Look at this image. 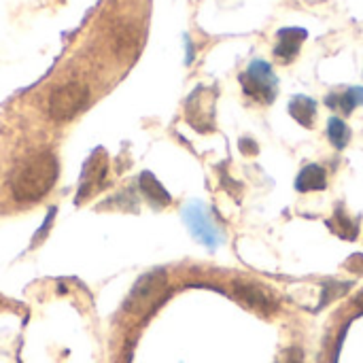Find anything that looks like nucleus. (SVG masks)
Masks as SVG:
<instances>
[{"mask_svg": "<svg viewBox=\"0 0 363 363\" xmlns=\"http://www.w3.org/2000/svg\"><path fill=\"white\" fill-rule=\"evenodd\" d=\"M57 160L51 151L30 155L11 179V194L17 202H36L51 191L57 181Z\"/></svg>", "mask_w": 363, "mask_h": 363, "instance_id": "obj_1", "label": "nucleus"}, {"mask_svg": "<svg viewBox=\"0 0 363 363\" xmlns=\"http://www.w3.org/2000/svg\"><path fill=\"white\" fill-rule=\"evenodd\" d=\"M166 287H168V281H166V272L164 270L147 272L132 287V291H130L123 308L130 315L145 317V315H149L162 302V298L166 294Z\"/></svg>", "mask_w": 363, "mask_h": 363, "instance_id": "obj_2", "label": "nucleus"}, {"mask_svg": "<svg viewBox=\"0 0 363 363\" xmlns=\"http://www.w3.org/2000/svg\"><path fill=\"white\" fill-rule=\"evenodd\" d=\"M240 85L249 98L264 104H270L279 91V79L272 66L264 60H253L249 64V68L240 74Z\"/></svg>", "mask_w": 363, "mask_h": 363, "instance_id": "obj_3", "label": "nucleus"}, {"mask_svg": "<svg viewBox=\"0 0 363 363\" xmlns=\"http://www.w3.org/2000/svg\"><path fill=\"white\" fill-rule=\"evenodd\" d=\"M89 100V89L85 83L70 81L60 87H55L49 96V115L55 121H68L74 115H79Z\"/></svg>", "mask_w": 363, "mask_h": 363, "instance_id": "obj_4", "label": "nucleus"}, {"mask_svg": "<svg viewBox=\"0 0 363 363\" xmlns=\"http://www.w3.org/2000/svg\"><path fill=\"white\" fill-rule=\"evenodd\" d=\"M183 219H185L189 232L194 234V238H198L204 247L217 249L221 245V236H219L217 228L213 225L211 217L206 215V208L200 202H191L183 211Z\"/></svg>", "mask_w": 363, "mask_h": 363, "instance_id": "obj_5", "label": "nucleus"}, {"mask_svg": "<svg viewBox=\"0 0 363 363\" xmlns=\"http://www.w3.org/2000/svg\"><path fill=\"white\" fill-rule=\"evenodd\" d=\"M215 89L208 87H198L189 102H187V119L189 123L200 130V132H208L213 130V119H215Z\"/></svg>", "mask_w": 363, "mask_h": 363, "instance_id": "obj_6", "label": "nucleus"}, {"mask_svg": "<svg viewBox=\"0 0 363 363\" xmlns=\"http://www.w3.org/2000/svg\"><path fill=\"white\" fill-rule=\"evenodd\" d=\"M106 166H108V162H106L104 151H102V149L94 151V155H91V157L85 162V166H83L81 187H79V194H77V204H79L81 200H85V198L100 185V181H102L104 174H106Z\"/></svg>", "mask_w": 363, "mask_h": 363, "instance_id": "obj_7", "label": "nucleus"}, {"mask_svg": "<svg viewBox=\"0 0 363 363\" xmlns=\"http://www.w3.org/2000/svg\"><path fill=\"white\" fill-rule=\"evenodd\" d=\"M234 294H236V298H238L245 306H249V308H253V311H259V313H264V315H270V313L277 311V302H274L262 287H257V285L236 281V283H234Z\"/></svg>", "mask_w": 363, "mask_h": 363, "instance_id": "obj_8", "label": "nucleus"}, {"mask_svg": "<svg viewBox=\"0 0 363 363\" xmlns=\"http://www.w3.org/2000/svg\"><path fill=\"white\" fill-rule=\"evenodd\" d=\"M308 32L304 28H281L277 32V47H274V55L281 62H291L298 53L302 43L306 40Z\"/></svg>", "mask_w": 363, "mask_h": 363, "instance_id": "obj_9", "label": "nucleus"}, {"mask_svg": "<svg viewBox=\"0 0 363 363\" xmlns=\"http://www.w3.org/2000/svg\"><path fill=\"white\" fill-rule=\"evenodd\" d=\"M289 115L304 128H313L315 125V117H317V102L304 94H298L289 100Z\"/></svg>", "mask_w": 363, "mask_h": 363, "instance_id": "obj_10", "label": "nucleus"}, {"mask_svg": "<svg viewBox=\"0 0 363 363\" xmlns=\"http://www.w3.org/2000/svg\"><path fill=\"white\" fill-rule=\"evenodd\" d=\"M328 185V174L321 166L311 164L306 168L300 170L298 179H296V189L306 194V191H323Z\"/></svg>", "mask_w": 363, "mask_h": 363, "instance_id": "obj_11", "label": "nucleus"}, {"mask_svg": "<svg viewBox=\"0 0 363 363\" xmlns=\"http://www.w3.org/2000/svg\"><path fill=\"white\" fill-rule=\"evenodd\" d=\"M138 187H140V191L145 194V198L151 202V204H155V206H168L170 204V194L166 191V187L151 174V172H143L140 174V179H138Z\"/></svg>", "mask_w": 363, "mask_h": 363, "instance_id": "obj_12", "label": "nucleus"}, {"mask_svg": "<svg viewBox=\"0 0 363 363\" xmlns=\"http://www.w3.org/2000/svg\"><path fill=\"white\" fill-rule=\"evenodd\" d=\"M328 106H338L342 113H353L355 106L363 104V87H351L345 94H330L325 98Z\"/></svg>", "mask_w": 363, "mask_h": 363, "instance_id": "obj_13", "label": "nucleus"}, {"mask_svg": "<svg viewBox=\"0 0 363 363\" xmlns=\"http://www.w3.org/2000/svg\"><path fill=\"white\" fill-rule=\"evenodd\" d=\"M328 138L336 149H345L351 140V128L340 117H332L328 121Z\"/></svg>", "mask_w": 363, "mask_h": 363, "instance_id": "obj_14", "label": "nucleus"}, {"mask_svg": "<svg viewBox=\"0 0 363 363\" xmlns=\"http://www.w3.org/2000/svg\"><path fill=\"white\" fill-rule=\"evenodd\" d=\"M332 230L336 232V234H340L342 238H349V240H355V236H357V223H353L347 215H345V211L338 206L336 208V215H334V219H332Z\"/></svg>", "mask_w": 363, "mask_h": 363, "instance_id": "obj_15", "label": "nucleus"}, {"mask_svg": "<svg viewBox=\"0 0 363 363\" xmlns=\"http://www.w3.org/2000/svg\"><path fill=\"white\" fill-rule=\"evenodd\" d=\"M351 283H338V281H330L323 285V296H321V308L328 304V302H334L336 298L345 296L349 291Z\"/></svg>", "mask_w": 363, "mask_h": 363, "instance_id": "obj_16", "label": "nucleus"}, {"mask_svg": "<svg viewBox=\"0 0 363 363\" xmlns=\"http://www.w3.org/2000/svg\"><path fill=\"white\" fill-rule=\"evenodd\" d=\"M351 272H355V274H363V255L359 253H355L347 264H345Z\"/></svg>", "mask_w": 363, "mask_h": 363, "instance_id": "obj_17", "label": "nucleus"}, {"mask_svg": "<svg viewBox=\"0 0 363 363\" xmlns=\"http://www.w3.org/2000/svg\"><path fill=\"white\" fill-rule=\"evenodd\" d=\"M283 363H304V353H302V349H298V347L289 349L287 355H285V359H283Z\"/></svg>", "mask_w": 363, "mask_h": 363, "instance_id": "obj_18", "label": "nucleus"}, {"mask_svg": "<svg viewBox=\"0 0 363 363\" xmlns=\"http://www.w3.org/2000/svg\"><path fill=\"white\" fill-rule=\"evenodd\" d=\"M240 149L242 151H249V155H255L257 153V145L253 140H249V138H242L240 140Z\"/></svg>", "mask_w": 363, "mask_h": 363, "instance_id": "obj_19", "label": "nucleus"}, {"mask_svg": "<svg viewBox=\"0 0 363 363\" xmlns=\"http://www.w3.org/2000/svg\"><path fill=\"white\" fill-rule=\"evenodd\" d=\"M353 304H355V308H357L359 313H363V291H362V294H357V296H355Z\"/></svg>", "mask_w": 363, "mask_h": 363, "instance_id": "obj_20", "label": "nucleus"}]
</instances>
